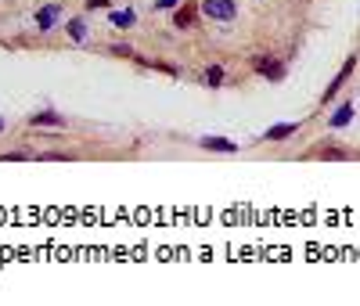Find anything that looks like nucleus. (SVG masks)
Segmentation results:
<instances>
[{
	"label": "nucleus",
	"instance_id": "1",
	"mask_svg": "<svg viewBox=\"0 0 360 306\" xmlns=\"http://www.w3.org/2000/svg\"><path fill=\"white\" fill-rule=\"evenodd\" d=\"M253 72H256L260 79H271V83H281V79L288 76L285 61H277V58H271V54H256V58H253Z\"/></svg>",
	"mask_w": 360,
	"mask_h": 306
},
{
	"label": "nucleus",
	"instance_id": "2",
	"mask_svg": "<svg viewBox=\"0 0 360 306\" xmlns=\"http://www.w3.org/2000/svg\"><path fill=\"white\" fill-rule=\"evenodd\" d=\"M202 14L213 22H234L238 19V8H234V0H202Z\"/></svg>",
	"mask_w": 360,
	"mask_h": 306
},
{
	"label": "nucleus",
	"instance_id": "3",
	"mask_svg": "<svg viewBox=\"0 0 360 306\" xmlns=\"http://www.w3.org/2000/svg\"><path fill=\"white\" fill-rule=\"evenodd\" d=\"M353 69H357V54H350L346 61H342V69H339V76L332 79V83H328V90H324V98H321V105H332V98H335V94H339L342 87H346V83H350V76H353Z\"/></svg>",
	"mask_w": 360,
	"mask_h": 306
},
{
	"label": "nucleus",
	"instance_id": "4",
	"mask_svg": "<svg viewBox=\"0 0 360 306\" xmlns=\"http://www.w3.org/2000/svg\"><path fill=\"white\" fill-rule=\"evenodd\" d=\"M198 14H202L198 4H177L173 8V26L177 29H195L198 26Z\"/></svg>",
	"mask_w": 360,
	"mask_h": 306
},
{
	"label": "nucleus",
	"instance_id": "5",
	"mask_svg": "<svg viewBox=\"0 0 360 306\" xmlns=\"http://www.w3.org/2000/svg\"><path fill=\"white\" fill-rule=\"evenodd\" d=\"M310 159H328V163H346V159H353L346 148H339V144H321V148L310 152Z\"/></svg>",
	"mask_w": 360,
	"mask_h": 306
},
{
	"label": "nucleus",
	"instance_id": "6",
	"mask_svg": "<svg viewBox=\"0 0 360 306\" xmlns=\"http://www.w3.org/2000/svg\"><path fill=\"white\" fill-rule=\"evenodd\" d=\"M29 126H69V119L61 116V112H51V108H43V112H36V116H29Z\"/></svg>",
	"mask_w": 360,
	"mask_h": 306
},
{
	"label": "nucleus",
	"instance_id": "7",
	"mask_svg": "<svg viewBox=\"0 0 360 306\" xmlns=\"http://www.w3.org/2000/svg\"><path fill=\"white\" fill-rule=\"evenodd\" d=\"M198 148H206V152H224V155H234L238 152V144L227 141V137H202L198 141Z\"/></svg>",
	"mask_w": 360,
	"mask_h": 306
},
{
	"label": "nucleus",
	"instance_id": "8",
	"mask_svg": "<svg viewBox=\"0 0 360 306\" xmlns=\"http://www.w3.org/2000/svg\"><path fill=\"white\" fill-rule=\"evenodd\" d=\"M58 11H61L58 4H43V8L36 11V26L43 29V33H51V29L58 26Z\"/></svg>",
	"mask_w": 360,
	"mask_h": 306
},
{
	"label": "nucleus",
	"instance_id": "9",
	"mask_svg": "<svg viewBox=\"0 0 360 306\" xmlns=\"http://www.w3.org/2000/svg\"><path fill=\"white\" fill-rule=\"evenodd\" d=\"M65 33H69L72 43H87V37H90L87 19H80V14H76V19H69V22H65Z\"/></svg>",
	"mask_w": 360,
	"mask_h": 306
},
{
	"label": "nucleus",
	"instance_id": "10",
	"mask_svg": "<svg viewBox=\"0 0 360 306\" xmlns=\"http://www.w3.org/2000/svg\"><path fill=\"white\" fill-rule=\"evenodd\" d=\"M108 22L116 29H134L137 26V11L134 8H123V11H108Z\"/></svg>",
	"mask_w": 360,
	"mask_h": 306
},
{
	"label": "nucleus",
	"instance_id": "11",
	"mask_svg": "<svg viewBox=\"0 0 360 306\" xmlns=\"http://www.w3.org/2000/svg\"><path fill=\"white\" fill-rule=\"evenodd\" d=\"M350 123H353V101H346L342 108H335L332 119H328V126H332V130H342V126H350Z\"/></svg>",
	"mask_w": 360,
	"mask_h": 306
},
{
	"label": "nucleus",
	"instance_id": "12",
	"mask_svg": "<svg viewBox=\"0 0 360 306\" xmlns=\"http://www.w3.org/2000/svg\"><path fill=\"white\" fill-rule=\"evenodd\" d=\"M295 130H299V123H277V126H271V130H263V141H285Z\"/></svg>",
	"mask_w": 360,
	"mask_h": 306
},
{
	"label": "nucleus",
	"instance_id": "13",
	"mask_svg": "<svg viewBox=\"0 0 360 306\" xmlns=\"http://www.w3.org/2000/svg\"><path fill=\"white\" fill-rule=\"evenodd\" d=\"M202 83H206V87H224L227 83L224 65H206V72H202Z\"/></svg>",
	"mask_w": 360,
	"mask_h": 306
},
{
	"label": "nucleus",
	"instance_id": "14",
	"mask_svg": "<svg viewBox=\"0 0 360 306\" xmlns=\"http://www.w3.org/2000/svg\"><path fill=\"white\" fill-rule=\"evenodd\" d=\"M108 51H112L116 58H130V61H140V54L134 51V47H127V43H112V47H108Z\"/></svg>",
	"mask_w": 360,
	"mask_h": 306
},
{
	"label": "nucleus",
	"instance_id": "15",
	"mask_svg": "<svg viewBox=\"0 0 360 306\" xmlns=\"http://www.w3.org/2000/svg\"><path fill=\"white\" fill-rule=\"evenodd\" d=\"M29 159H36L33 152H4L0 155V163H29Z\"/></svg>",
	"mask_w": 360,
	"mask_h": 306
},
{
	"label": "nucleus",
	"instance_id": "16",
	"mask_svg": "<svg viewBox=\"0 0 360 306\" xmlns=\"http://www.w3.org/2000/svg\"><path fill=\"white\" fill-rule=\"evenodd\" d=\"M148 69H159V72H166V76H180V69H177V65H169V61H151Z\"/></svg>",
	"mask_w": 360,
	"mask_h": 306
},
{
	"label": "nucleus",
	"instance_id": "17",
	"mask_svg": "<svg viewBox=\"0 0 360 306\" xmlns=\"http://www.w3.org/2000/svg\"><path fill=\"white\" fill-rule=\"evenodd\" d=\"M180 0H155V11H173Z\"/></svg>",
	"mask_w": 360,
	"mask_h": 306
},
{
	"label": "nucleus",
	"instance_id": "18",
	"mask_svg": "<svg viewBox=\"0 0 360 306\" xmlns=\"http://www.w3.org/2000/svg\"><path fill=\"white\" fill-rule=\"evenodd\" d=\"M101 8H112V0H87V11H101Z\"/></svg>",
	"mask_w": 360,
	"mask_h": 306
},
{
	"label": "nucleus",
	"instance_id": "19",
	"mask_svg": "<svg viewBox=\"0 0 360 306\" xmlns=\"http://www.w3.org/2000/svg\"><path fill=\"white\" fill-rule=\"evenodd\" d=\"M4 126H8V123H4V116H0V134H4Z\"/></svg>",
	"mask_w": 360,
	"mask_h": 306
}]
</instances>
